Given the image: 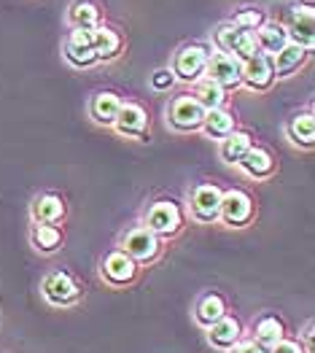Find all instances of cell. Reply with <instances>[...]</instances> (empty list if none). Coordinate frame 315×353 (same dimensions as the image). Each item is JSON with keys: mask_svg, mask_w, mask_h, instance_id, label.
I'll return each mask as SVG.
<instances>
[{"mask_svg": "<svg viewBox=\"0 0 315 353\" xmlns=\"http://www.w3.org/2000/svg\"><path fill=\"white\" fill-rule=\"evenodd\" d=\"M175 84V76L170 73V68H162V70H156L154 76H151V87L159 89V92H165V89H170Z\"/></svg>", "mask_w": 315, "mask_h": 353, "instance_id": "cell-31", "label": "cell"}, {"mask_svg": "<svg viewBox=\"0 0 315 353\" xmlns=\"http://www.w3.org/2000/svg\"><path fill=\"white\" fill-rule=\"evenodd\" d=\"M100 17H103V11L94 0H73L68 8V19H70L73 30H94L100 25Z\"/></svg>", "mask_w": 315, "mask_h": 353, "instance_id": "cell-22", "label": "cell"}, {"mask_svg": "<svg viewBox=\"0 0 315 353\" xmlns=\"http://www.w3.org/2000/svg\"><path fill=\"white\" fill-rule=\"evenodd\" d=\"M237 32H240V30L234 28L232 22H224V25H219V30L213 32V41H216V52L232 54V46H234V41H237Z\"/></svg>", "mask_w": 315, "mask_h": 353, "instance_id": "cell-30", "label": "cell"}, {"mask_svg": "<svg viewBox=\"0 0 315 353\" xmlns=\"http://www.w3.org/2000/svg\"><path fill=\"white\" fill-rule=\"evenodd\" d=\"M205 114L207 111L192 94H181L167 105V124L175 132H197V130H202Z\"/></svg>", "mask_w": 315, "mask_h": 353, "instance_id": "cell-6", "label": "cell"}, {"mask_svg": "<svg viewBox=\"0 0 315 353\" xmlns=\"http://www.w3.org/2000/svg\"><path fill=\"white\" fill-rule=\"evenodd\" d=\"M264 22H267V11H264V8H258V6L240 8V11L232 17V25H234L237 30H245V32H256Z\"/></svg>", "mask_w": 315, "mask_h": 353, "instance_id": "cell-29", "label": "cell"}, {"mask_svg": "<svg viewBox=\"0 0 315 353\" xmlns=\"http://www.w3.org/2000/svg\"><path fill=\"white\" fill-rule=\"evenodd\" d=\"M286 135L291 138V143H296V146L313 148V143H315V119H313V114H310V111H305V114L291 117V121L286 124Z\"/></svg>", "mask_w": 315, "mask_h": 353, "instance_id": "cell-25", "label": "cell"}, {"mask_svg": "<svg viewBox=\"0 0 315 353\" xmlns=\"http://www.w3.org/2000/svg\"><path fill=\"white\" fill-rule=\"evenodd\" d=\"M230 353H270V351H264V348L256 345V343H243V340H240Z\"/></svg>", "mask_w": 315, "mask_h": 353, "instance_id": "cell-33", "label": "cell"}, {"mask_svg": "<svg viewBox=\"0 0 315 353\" xmlns=\"http://www.w3.org/2000/svg\"><path fill=\"white\" fill-rule=\"evenodd\" d=\"M278 79H275V59L270 54H261L243 62V87L254 92H267Z\"/></svg>", "mask_w": 315, "mask_h": 353, "instance_id": "cell-10", "label": "cell"}, {"mask_svg": "<svg viewBox=\"0 0 315 353\" xmlns=\"http://www.w3.org/2000/svg\"><path fill=\"white\" fill-rule=\"evenodd\" d=\"M251 146H254V138H251L248 132L234 130L224 141H219V157H221L227 165H240V159L251 151Z\"/></svg>", "mask_w": 315, "mask_h": 353, "instance_id": "cell-24", "label": "cell"}, {"mask_svg": "<svg viewBox=\"0 0 315 353\" xmlns=\"http://www.w3.org/2000/svg\"><path fill=\"white\" fill-rule=\"evenodd\" d=\"M243 340V324L232 316H224L221 321H216L213 326H207V343L219 351H232L237 343Z\"/></svg>", "mask_w": 315, "mask_h": 353, "instance_id": "cell-14", "label": "cell"}, {"mask_svg": "<svg viewBox=\"0 0 315 353\" xmlns=\"http://www.w3.org/2000/svg\"><path fill=\"white\" fill-rule=\"evenodd\" d=\"M270 353H307V351H305V348H302L296 340H286V337H283V340H281L275 348H270Z\"/></svg>", "mask_w": 315, "mask_h": 353, "instance_id": "cell-32", "label": "cell"}, {"mask_svg": "<svg viewBox=\"0 0 315 353\" xmlns=\"http://www.w3.org/2000/svg\"><path fill=\"white\" fill-rule=\"evenodd\" d=\"M313 321H307V324H305V332H302V340H305V345H307V348H305V351L307 353H313Z\"/></svg>", "mask_w": 315, "mask_h": 353, "instance_id": "cell-34", "label": "cell"}, {"mask_svg": "<svg viewBox=\"0 0 315 353\" xmlns=\"http://www.w3.org/2000/svg\"><path fill=\"white\" fill-rule=\"evenodd\" d=\"M221 197L224 192L216 183H200L189 194V213L197 224H216L221 216Z\"/></svg>", "mask_w": 315, "mask_h": 353, "instance_id": "cell-4", "label": "cell"}, {"mask_svg": "<svg viewBox=\"0 0 315 353\" xmlns=\"http://www.w3.org/2000/svg\"><path fill=\"white\" fill-rule=\"evenodd\" d=\"M254 219H256V205H254V200H251L248 192H243V189H230V192H224L219 221H224L227 227L240 230V227H248Z\"/></svg>", "mask_w": 315, "mask_h": 353, "instance_id": "cell-5", "label": "cell"}, {"mask_svg": "<svg viewBox=\"0 0 315 353\" xmlns=\"http://www.w3.org/2000/svg\"><path fill=\"white\" fill-rule=\"evenodd\" d=\"M114 130L124 138H141L145 141V130H148V114L143 105L138 103H121L119 117L114 121Z\"/></svg>", "mask_w": 315, "mask_h": 353, "instance_id": "cell-13", "label": "cell"}, {"mask_svg": "<svg viewBox=\"0 0 315 353\" xmlns=\"http://www.w3.org/2000/svg\"><path fill=\"white\" fill-rule=\"evenodd\" d=\"M227 316V302H224V296L216 294V292H210V294H202L197 299V307H194V321L200 326H213L216 321H221Z\"/></svg>", "mask_w": 315, "mask_h": 353, "instance_id": "cell-20", "label": "cell"}, {"mask_svg": "<svg viewBox=\"0 0 315 353\" xmlns=\"http://www.w3.org/2000/svg\"><path fill=\"white\" fill-rule=\"evenodd\" d=\"M205 79L216 81L224 92L243 87V62L224 52H210L207 68H205Z\"/></svg>", "mask_w": 315, "mask_h": 353, "instance_id": "cell-7", "label": "cell"}, {"mask_svg": "<svg viewBox=\"0 0 315 353\" xmlns=\"http://www.w3.org/2000/svg\"><path fill=\"white\" fill-rule=\"evenodd\" d=\"M103 281L111 283V286H130L135 278H138V265L124 254V251H111L105 259H103Z\"/></svg>", "mask_w": 315, "mask_h": 353, "instance_id": "cell-12", "label": "cell"}, {"mask_svg": "<svg viewBox=\"0 0 315 353\" xmlns=\"http://www.w3.org/2000/svg\"><path fill=\"white\" fill-rule=\"evenodd\" d=\"M119 251H124L135 265H151L162 254V237H156L151 230H145L141 224V227H132L124 232Z\"/></svg>", "mask_w": 315, "mask_h": 353, "instance_id": "cell-3", "label": "cell"}, {"mask_svg": "<svg viewBox=\"0 0 315 353\" xmlns=\"http://www.w3.org/2000/svg\"><path fill=\"white\" fill-rule=\"evenodd\" d=\"M256 43H258V52H261V54L275 57V54L288 43L286 28H283L281 22H270V19H267V22L256 30Z\"/></svg>", "mask_w": 315, "mask_h": 353, "instance_id": "cell-21", "label": "cell"}, {"mask_svg": "<svg viewBox=\"0 0 315 353\" xmlns=\"http://www.w3.org/2000/svg\"><path fill=\"white\" fill-rule=\"evenodd\" d=\"M65 59L73 68H92L100 62L92 46V30H70L65 41Z\"/></svg>", "mask_w": 315, "mask_h": 353, "instance_id": "cell-11", "label": "cell"}, {"mask_svg": "<svg viewBox=\"0 0 315 353\" xmlns=\"http://www.w3.org/2000/svg\"><path fill=\"white\" fill-rule=\"evenodd\" d=\"M41 294H43V299L49 305H54V307H70V305H76L81 299V286L73 281V275L57 270V272H49L43 278Z\"/></svg>", "mask_w": 315, "mask_h": 353, "instance_id": "cell-8", "label": "cell"}, {"mask_svg": "<svg viewBox=\"0 0 315 353\" xmlns=\"http://www.w3.org/2000/svg\"><path fill=\"white\" fill-rule=\"evenodd\" d=\"M68 208H65V200L57 197V194H41L32 208H30V216L35 224H49V227H57L59 221L65 219Z\"/></svg>", "mask_w": 315, "mask_h": 353, "instance_id": "cell-17", "label": "cell"}, {"mask_svg": "<svg viewBox=\"0 0 315 353\" xmlns=\"http://www.w3.org/2000/svg\"><path fill=\"white\" fill-rule=\"evenodd\" d=\"M237 130V119L232 117L227 108H216V111H207L205 121H202V132L213 141H224L227 135H232Z\"/></svg>", "mask_w": 315, "mask_h": 353, "instance_id": "cell-23", "label": "cell"}, {"mask_svg": "<svg viewBox=\"0 0 315 353\" xmlns=\"http://www.w3.org/2000/svg\"><path fill=\"white\" fill-rule=\"evenodd\" d=\"M192 97L200 103L205 111H216V108H224L227 105V92L219 87L216 81L210 79H200L197 84H192Z\"/></svg>", "mask_w": 315, "mask_h": 353, "instance_id": "cell-27", "label": "cell"}, {"mask_svg": "<svg viewBox=\"0 0 315 353\" xmlns=\"http://www.w3.org/2000/svg\"><path fill=\"white\" fill-rule=\"evenodd\" d=\"M254 334H256L254 343L261 345L264 351H270V348H275L286 337V326H283V321L278 316H261L256 329H254Z\"/></svg>", "mask_w": 315, "mask_h": 353, "instance_id": "cell-26", "label": "cell"}, {"mask_svg": "<svg viewBox=\"0 0 315 353\" xmlns=\"http://www.w3.org/2000/svg\"><path fill=\"white\" fill-rule=\"evenodd\" d=\"M183 208L175 200H156L154 205H148L143 219V227L151 230L156 237H175L183 230Z\"/></svg>", "mask_w": 315, "mask_h": 353, "instance_id": "cell-2", "label": "cell"}, {"mask_svg": "<svg viewBox=\"0 0 315 353\" xmlns=\"http://www.w3.org/2000/svg\"><path fill=\"white\" fill-rule=\"evenodd\" d=\"M310 57V52L307 49H302V46H296V43H286L278 54H275V79H288V76H294L305 62Z\"/></svg>", "mask_w": 315, "mask_h": 353, "instance_id": "cell-19", "label": "cell"}, {"mask_svg": "<svg viewBox=\"0 0 315 353\" xmlns=\"http://www.w3.org/2000/svg\"><path fill=\"white\" fill-rule=\"evenodd\" d=\"M30 240L35 245V251L41 254H54L62 245V230L59 227H49V224H32Z\"/></svg>", "mask_w": 315, "mask_h": 353, "instance_id": "cell-28", "label": "cell"}, {"mask_svg": "<svg viewBox=\"0 0 315 353\" xmlns=\"http://www.w3.org/2000/svg\"><path fill=\"white\" fill-rule=\"evenodd\" d=\"M243 173L248 178H254V181H264V178H270L275 173V157L267 151V148L261 146H251V151L240 159V165H237Z\"/></svg>", "mask_w": 315, "mask_h": 353, "instance_id": "cell-16", "label": "cell"}, {"mask_svg": "<svg viewBox=\"0 0 315 353\" xmlns=\"http://www.w3.org/2000/svg\"><path fill=\"white\" fill-rule=\"evenodd\" d=\"M288 35V43H296L302 49L315 46V11L313 6H294L288 14V22L283 25Z\"/></svg>", "mask_w": 315, "mask_h": 353, "instance_id": "cell-9", "label": "cell"}, {"mask_svg": "<svg viewBox=\"0 0 315 353\" xmlns=\"http://www.w3.org/2000/svg\"><path fill=\"white\" fill-rule=\"evenodd\" d=\"M119 108H121V97L116 92H97L89 103V114L97 124H105V127H114L116 117H119Z\"/></svg>", "mask_w": 315, "mask_h": 353, "instance_id": "cell-18", "label": "cell"}, {"mask_svg": "<svg viewBox=\"0 0 315 353\" xmlns=\"http://www.w3.org/2000/svg\"><path fill=\"white\" fill-rule=\"evenodd\" d=\"M92 46H94V54L100 62H111L121 54V49H124V38H121V32L114 28H108V25H97V28L92 30Z\"/></svg>", "mask_w": 315, "mask_h": 353, "instance_id": "cell-15", "label": "cell"}, {"mask_svg": "<svg viewBox=\"0 0 315 353\" xmlns=\"http://www.w3.org/2000/svg\"><path fill=\"white\" fill-rule=\"evenodd\" d=\"M207 59H210V49H207V46H202V43L181 46V49L175 52V57H172L170 73L175 76V81L197 84L200 79H205Z\"/></svg>", "mask_w": 315, "mask_h": 353, "instance_id": "cell-1", "label": "cell"}]
</instances>
